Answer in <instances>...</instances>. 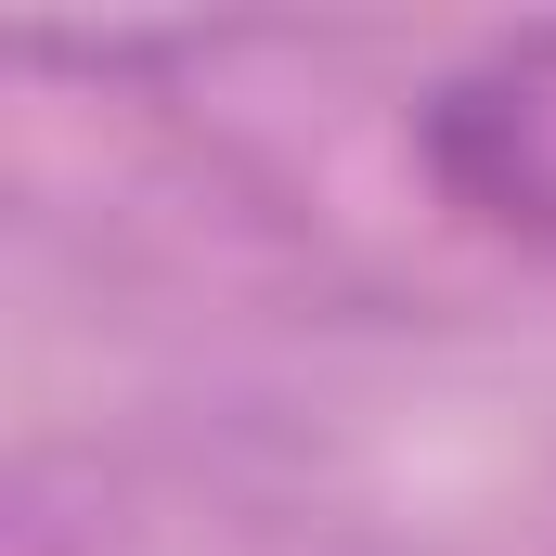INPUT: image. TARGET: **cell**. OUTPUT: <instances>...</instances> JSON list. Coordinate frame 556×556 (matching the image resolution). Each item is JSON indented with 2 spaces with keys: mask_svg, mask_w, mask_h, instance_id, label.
Segmentation results:
<instances>
[{
  "mask_svg": "<svg viewBox=\"0 0 556 556\" xmlns=\"http://www.w3.org/2000/svg\"><path fill=\"white\" fill-rule=\"evenodd\" d=\"M415 155L466 220L556 247V26L492 39L479 65H453L415 104Z\"/></svg>",
  "mask_w": 556,
  "mask_h": 556,
  "instance_id": "6da1fadb",
  "label": "cell"
}]
</instances>
